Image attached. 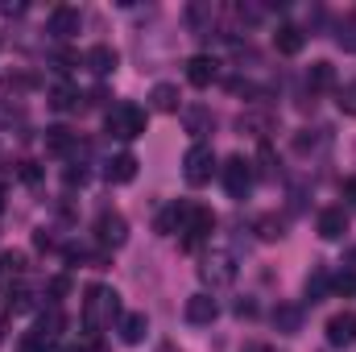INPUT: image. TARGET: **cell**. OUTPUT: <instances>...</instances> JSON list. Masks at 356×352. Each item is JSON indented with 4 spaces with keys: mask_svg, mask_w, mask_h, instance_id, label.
Returning <instances> with one entry per match:
<instances>
[{
    "mask_svg": "<svg viewBox=\"0 0 356 352\" xmlns=\"http://www.w3.org/2000/svg\"><path fill=\"white\" fill-rule=\"evenodd\" d=\"M112 323H120V294L112 286H88V294H83V332L95 340Z\"/></svg>",
    "mask_w": 356,
    "mask_h": 352,
    "instance_id": "1",
    "label": "cell"
},
{
    "mask_svg": "<svg viewBox=\"0 0 356 352\" xmlns=\"http://www.w3.org/2000/svg\"><path fill=\"white\" fill-rule=\"evenodd\" d=\"M145 108L141 104H112L108 112H104V133L108 137H116V141H137L141 133H145Z\"/></svg>",
    "mask_w": 356,
    "mask_h": 352,
    "instance_id": "2",
    "label": "cell"
},
{
    "mask_svg": "<svg viewBox=\"0 0 356 352\" xmlns=\"http://www.w3.org/2000/svg\"><path fill=\"white\" fill-rule=\"evenodd\" d=\"M216 170H220V162H216V150L207 141H195L182 154V178H186V186H207Z\"/></svg>",
    "mask_w": 356,
    "mask_h": 352,
    "instance_id": "3",
    "label": "cell"
},
{
    "mask_svg": "<svg viewBox=\"0 0 356 352\" xmlns=\"http://www.w3.org/2000/svg\"><path fill=\"white\" fill-rule=\"evenodd\" d=\"M236 273H241V265H236V253H232V249H211V253H203V262H199V278H203L211 290L232 286Z\"/></svg>",
    "mask_w": 356,
    "mask_h": 352,
    "instance_id": "4",
    "label": "cell"
},
{
    "mask_svg": "<svg viewBox=\"0 0 356 352\" xmlns=\"http://www.w3.org/2000/svg\"><path fill=\"white\" fill-rule=\"evenodd\" d=\"M220 175H224V186H228L232 199H249V191H253V162H249V158L232 154V158L220 166Z\"/></svg>",
    "mask_w": 356,
    "mask_h": 352,
    "instance_id": "5",
    "label": "cell"
},
{
    "mask_svg": "<svg viewBox=\"0 0 356 352\" xmlns=\"http://www.w3.org/2000/svg\"><path fill=\"white\" fill-rule=\"evenodd\" d=\"M211 232H216V211L203 207V203H191V211H186V228H182V245L195 249V245L207 241Z\"/></svg>",
    "mask_w": 356,
    "mask_h": 352,
    "instance_id": "6",
    "label": "cell"
},
{
    "mask_svg": "<svg viewBox=\"0 0 356 352\" xmlns=\"http://www.w3.org/2000/svg\"><path fill=\"white\" fill-rule=\"evenodd\" d=\"M95 241H99L104 249H120V245L129 241L124 216H120V211H99V216H95Z\"/></svg>",
    "mask_w": 356,
    "mask_h": 352,
    "instance_id": "7",
    "label": "cell"
},
{
    "mask_svg": "<svg viewBox=\"0 0 356 352\" xmlns=\"http://www.w3.org/2000/svg\"><path fill=\"white\" fill-rule=\"evenodd\" d=\"M63 328H67V319H63V311H58V307H50L46 315H38V323H33V328H29L25 336H29V340H33L38 349L46 352L50 344H58V336H63Z\"/></svg>",
    "mask_w": 356,
    "mask_h": 352,
    "instance_id": "8",
    "label": "cell"
},
{
    "mask_svg": "<svg viewBox=\"0 0 356 352\" xmlns=\"http://www.w3.org/2000/svg\"><path fill=\"white\" fill-rule=\"evenodd\" d=\"M46 29H50L58 42H67V38H75V33L83 29V13H79V8H71V4H58V8L50 13Z\"/></svg>",
    "mask_w": 356,
    "mask_h": 352,
    "instance_id": "9",
    "label": "cell"
},
{
    "mask_svg": "<svg viewBox=\"0 0 356 352\" xmlns=\"http://www.w3.org/2000/svg\"><path fill=\"white\" fill-rule=\"evenodd\" d=\"M182 315H186V323H195V328H203V323H211L216 315H220V303L207 294V290H199V294H191L186 298V307H182Z\"/></svg>",
    "mask_w": 356,
    "mask_h": 352,
    "instance_id": "10",
    "label": "cell"
},
{
    "mask_svg": "<svg viewBox=\"0 0 356 352\" xmlns=\"http://www.w3.org/2000/svg\"><path fill=\"white\" fill-rule=\"evenodd\" d=\"M327 344H336V349L356 344V311H336L327 319Z\"/></svg>",
    "mask_w": 356,
    "mask_h": 352,
    "instance_id": "11",
    "label": "cell"
},
{
    "mask_svg": "<svg viewBox=\"0 0 356 352\" xmlns=\"http://www.w3.org/2000/svg\"><path fill=\"white\" fill-rule=\"evenodd\" d=\"M315 228H319L323 241H340V237L348 232V211H344V207H323Z\"/></svg>",
    "mask_w": 356,
    "mask_h": 352,
    "instance_id": "12",
    "label": "cell"
},
{
    "mask_svg": "<svg viewBox=\"0 0 356 352\" xmlns=\"http://www.w3.org/2000/svg\"><path fill=\"white\" fill-rule=\"evenodd\" d=\"M216 58L211 54H195V58H186V83L191 88H207L211 79H216Z\"/></svg>",
    "mask_w": 356,
    "mask_h": 352,
    "instance_id": "13",
    "label": "cell"
},
{
    "mask_svg": "<svg viewBox=\"0 0 356 352\" xmlns=\"http://www.w3.org/2000/svg\"><path fill=\"white\" fill-rule=\"evenodd\" d=\"M104 178L116 182V186H120V182H133V178H137V158H133V154H112V158L104 162Z\"/></svg>",
    "mask_w": 356,
    "mask_h": 352,
    "instance_id": "14",
    "label": "cell"
},
{
    "mask_svg": "<svg viewBox=\"0 0 356 352\" xmlns=\"http://www.w3.org/2000/svg\"><path fill=\"white\" fill-rule=\"evenodd\" d=\"M116 332H120V340H124V344H141V340H145V332H149L145 311H129V315H120Z\"/></svg>",
    "mask_w": 356,
    "mask_h": 352,
    "instance_id": "15",
    "label": "cell"
},
{
    "mask_svg": "<svg viewBox=\"0 0 356 352\" xmlns=\"http://www.w3.org/2000/svg\"><path fill=\"white\" fill-rule=\"evenodd\" d=\"M273 328H277L282 336L302 332V307H294V303H277V307H273Z\"/></svg>",
    "mask_w": 356,
    "mask_h": 352,
    "instance_id": "16",
    "label": "cell"
},
{
    "mask_svg": "<svg viewBox=\"0 0 356 352\" xmlns=\"http://www.w3.org/2000/svg\"><path fill=\"white\" fill-rule=\"evenodd\" d=\"M83 67H88L91 75H112L116 71V50L112 46H91L88 54H83Z\"/></svg>",
    "mask_w": 356,
    "mask_h": 352,
    "instance_id": "17",
    "label": "cell"
},
{
    "mask_svg": "<svg viewBox=\"0 0 356 352\" xmlns=\"http://www.w3.org/2000/svg\"><path fill=\"white\" fill-rule=\"evenodd\" d=\"M46 154H54V158H67L71 150H75V133L71 129H63V125H54V129H46Z\"/></svg>",
    "mask_w": 356,
    "mask_h": 352,
    "instance_id": "18",
    "label": "cell"
},
{
    "mask_svg": "<svg viewBox=\"0 0 356 352\" xmlns=\"http://www.w3.org/2000/svg\"><path fill=\"white\" fill-rule=\"evenodd\" d=\"M307 88H311V91H332V88H336V67H332V63H323V58H319V63H311V67H307Z\"/></svg>",
    "mask_w": 356,
    "mask_h": 352,
    "instance_id": "19",
    "label": "cell"
},
{
    "mask_svg": "<svg viewBox=\"0 0 356 352\" xmlns=\"http://www.w3.org/2000/svg\"><path fill=\"white\" fill-rule=\"evenodd\" d=\"M186 211H191V203H170L162 216H158V232H166V237H175L186 228Z\"/></svg>",
    "mask_w": 356,
    "mask_h": 352,
    "instance_id": "20",
    "label": "cell"
},
{
    "mask_svg": "<svg viewBox=\"0 0 356 352\" xmlns=\"http://www.w3.org/2000/svg\"><path fill=\"white\" fill-rule=\"evenodd\" d=\"M149 104H154L158 112H178V108H182V95H178L175 83H154V91H149Z\"/></svg>",
    "mask_w": 356,
    "mask_h": 352,
    "instance_id": "21",
    "label": "cell"
},
{
    "mask_svg": "<svg viewBox=\"0 0 356 352\" xmlns=\"http://www.w3.org/2000/svg\"><path fill=\"white\" fill-rule=\"evenodd\" d=\"M186 25L195 29V33H211V25H216V4L207 0V4H191L186 8Z\"/></svg>",
    "mask_w": 356,
    "mask_h": 352,
    "instance_id": "22",
    "label": "cell"
},
{
    "mask_svg": "<svg viewBox=\"0 0 356 352\" xmlns=\"http://www.w3.org/2000/svg\"><path fill=\"white\" fill-rule=\"evenodd\" d=\"M302 29H294V25H277V33H273V50L277 54H298L302 50Z\"/></svg>",
    "mask_w": 356,
    "mask_h": 352,
    "instance_id": "23",
    "label": "cell"
},
{
    "mask_svg": "<svg viewBox=\"0 0 356 352\" xmlns=\"http://www.w3.org/2000/svg\"><path fill=\"white\" fill-rule=\"evenodd\" d=\"M182 120H186V133H191V137H199V141H203V137L211 133V125H216V116H211L207 108H186V112H182Z\"/></svg>",
    "mask_w": 356,
    "mask_h": 352,
    "instance_id": "24",
    "label": "cell"
},
{
    "mask_svg": "<svg viewBox=\"0 0 356 352\" xmlns=\"http://www.w3.org/2000/svg\"><path fill=\"white\" fill-rule=\"evenodd\" d=\"M21 273H25V253H17V249L0 253V286H13Z\"/></svg>",
    "mask_w": 356,
    "mask_h": 352,
    "instance_id": "25",
    "label": "cell"
},
{
    "mask_svg": "<svg viewBox=\"0 0 356 352\" xmlns=\"http://www.w3.org/2000/svg\"><path fill=\"white\" fill-rule=\"evenodd\" d=\"M327 286H332V278H327V269H315V273L307 278V286H302V294H307V303H323V294H327Z\"/></svg>",
    "mask_w": 356,
    "mask_h": 352,
    "instance_id": "26",
    "label": "cell"
},
{
    "mask_svg": "<svg viewBox=\"0 0 356 352\" xmlns=\"http://www.w3.org/2000/svg\"><path fill=\"white\" fill-rule=\"evenodd\" d=\"M257 237H261V241H282V237H286V224H282L277 216H261V220H257Z\"/></svg>",
    "mask_w": 356,
    "mask_h": 352,
    "instance_id": "27",
    "label": "cell"
},
{
    "mask_svg": "<svg viewBox=\"0 0 356 352\" xmlns=\"http://www.w3.org/2000/svg\"><path fill=\"white\" fill-rule=\"evenodd\" d=\"M319 145H323V129H315V133H311V129H302V133L294 137V150H298V154H315Z\"/></svg>",
    "mask_w": 356,
    "mask_h": 352,
    "instance_id": "28",
    "label": "cell"
},
{
    "mask_svg": "<svg viewBox=\"0 0 356 352\" xmlns=\"http://www.w3.org/2000/svg\"><path fill=\"white\" fill-rule=\"evenodd\" d=\"M75 99H79V91L71 88V83H63V88L50 91V104L58 108V112H67V108H75Z\"/></svg>",
    "mask_w": 356,
    "mask_h": 352,
    "instance_id": "29",
    "label": "cell"
},
{
    "mask_svg": "<svg viewBox=\"0 0 356 352\" xmlns=\"http://www.w3.org/2000/svg\"><path fill=\"white\" fill-rule=\"evenodd\" d=\"M241 129H253L257 137H269L273 133V116H253L249 112V116H241Z\"/></svg>",
    "mask_w": 356,
    "mask_h": 352,
    "instance_id": "30",
    "label": "cell"
},
{
    "mask_svg": "<svg viewBox=\"0 0 356 352\" xmlns=\"http://www.w3.org/2000/svg\"><path fill=\"white\" fill-rule=\"evenodd\" d=\"M336 104H340V112H344V116H356V83L340 88V99H336Z\"/></svg>",
    "mask_w": 356,
    "mask_h": 352,
    "instance_id": "31",
    "label": "cell"
},
{
    "mask_svg": "<svg viewBox=\"0 0 356 352\" xmlns=\"http://www.w3.org/2000/svg\"><path fill=\"white\" fill-rule=\"evenodd\" d=\"M332 286H336L340 294H356V269H344V273H336V278H332Z\"/></svg>",
    "mask_w": 356,
    "mask_h": 352,
    "instance_id": "32",
    "label": "cell"
},
{
    "mask_svg": "<svg viewBox=\"0 0 356 352\" xmlns=\"http://www.w3.org/2000/svg\"><path fill=\"white\" fill-rule=\"evenodd\" d=\"M13 120H17V125L25 120V112H21V104H13V108H8V104H0V125H13Z\"/></svg>",
    "mask_w": 356,
    "mask_h": 352,
    "instance_id": "33",
    "label": "cell"
},
{
    "mask_svg": "<svg viewBox=\"0 0 356 352\" xmlns=\"http://www.w3.org/2000/svg\"><path fill=\"white\" fill-rule=\"evenodd\" d=\"M336 42H340L344 50H356V25H340V33H336Z\"/></svg>",
    "mask_w": 356,
    "mask_h": 352,
    "instance_id": "34",
    "label": "cell"
},
{
    "mask_svg": "<svg viewBox=\"0 0 356 352\" xmlns=\"http://www.w3.org/2000/svg\"><path fill=\"white\" fill-rule=\"evenodd\" d=\"M88 182V170H83V162L79 166H67V186H83Z\"/></svg>",
    "mask_w": 356,
    "mask_h": 352,
    "instance_id": "35",
    "label": "cell"
},
{
    "mask_svg": "<svg viewBox=\"0 0 356 352\" xmlns=\"http://www.w3.org/2000/svg\"><path fill=\"white\" fill-rule=\"evenodd\" d=\"M67 290H71V278H50V298H54V303H58Z\"/></svg>",
    "mask_w": 356,
    "mask_h": 352,
    "instance_id": "36",
    "label": "cell"
},
{
    "mask_svg": "<svg viewBox=\"0 0 356 352\" xmlns=\"http://www.w3.org/2000/svg\"><path fill=\"white\" fill-rule=\"evenodd\" d=\"M21 178H25L29 186H38V182H42V170H38L33 162H21Z\"/></svg>",
    "mask_w": 356,
    "mask_h": 352,
    "instance_id": "37",
    "label": "cell"
},
{
    "mask_svg": "<svg viewBox=\"0 0 356 352\" xmlns=\"http://www.w3.org/2000/svg\"><path fill=\"white\" fill-rule=\"evenodd\" d=\"M71 67H75V54H67V50L54 54V71H71Z\"/></svg>",
    "mask_w": 356,
    "mask_h": 352,
    "instance_id": "38",
    "label": "cell"
},
{
    "mask_svg": "<svg viewBox=\"0 0 356 352\" xmlns=\"http://www.w3.org/2000/svg\"><path fill=\"white\" fill-rule=\"evenodd\" d=\"M236 315H241V319H245V315H257V307H253V303H236Z\"/></svg>",
    "mask_w": 356,
    "mask_h": 352,
    "instance_id": "39",
    "label": "cell"
},
{
    "mask_svg": "<svg viewBox=\"0 0 356 352\" xmlns=\"http://www.w3.org/2000/svg\"><path fill=\"white\" fill-rule=\"evenodd\" d=\"M344 195H348V203L356 207V178H348V182H344Z\"/></svg>",
    "mask_w": 356,
    "mask_h": 352,
    "instance_id": "40",
    "label": "cell"
},
{
    "mask_svg": "<svg viewBox=\"0 0 356 352\" xmlns=\"http://www.w3.org/2000/svg\"><path fill=\"white\" fill-rule=\"evenodd\" d=\"M46 352H75V349H67V344H50Z\"/></svg>",
    "mask_w": 356,
    "mask_h": 352,
    "instance_id": "41",
    "label": "cell"
},
{
    "mask_svg": "<svg viewBox=\"0 0 356 352\" xmlns=\"http://www.w3.org/2000/svg\"><path fill=\"white\" fill-rule=\"evenodd\" d=\"M4 195H8V191H4V182H0V211H4Z\"/></svg>",
    "mask_w": 356,
    "mask_h": 352,
    "instance_id": "42",
    "label": "cell"
}]
</instances>
